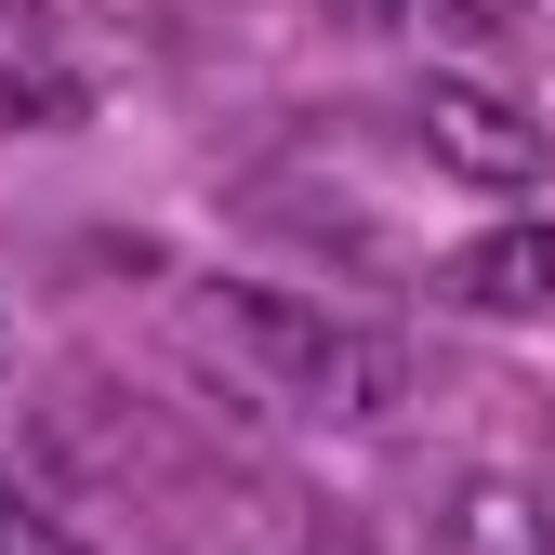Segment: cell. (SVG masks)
Instances as JSON below:
<instances>
[{"label":"cell","instance_id":"obj_1","mask_svg":"<svg viewBox=\"0 0 555 555\" xmlns=\"http://www.w3.org/2000/svg\"><path fill=\"white\" fill-rule=\"evenodd\" d=\"M185 331L212 344V358L278 397V410H305V424H384V410L410 397V344L371 331V318H344L318 292H264V278H198L185 292Z\"/></svg>","mask_w":555,"mask_h":555},{"label":"cell","instance_id":"obj_2","mask_svg":"<svg viewBox=\"0 0 555 555\" xmlns=\"http://www.w3.org/2000/svg\"><path fill=\"white\" fill-rule=\"evenodd\" d=\"M410 146H424L450 185H490V198H529L555 172V132L516 93H490V80H424L410 93Z\"/></svg>","mask_w":555,"mask_h":555},{"label":"cell","instance_id":"obj_3","mask_svg":"<svg viewBox=\"0 0 555 555\" xmlns=\"http://www.w3.org/2000/svg\"><path fill=\"white\" fill-rule=\"evenodd\" d=\"M424 555H555V503L529 490V476H450V490L424 503Z\"/></svg>","mask_w":555,"mask_h":555},{"label":"cell","instance_id":"obj_4","mask_svg":"<svg viewBox=\"0 0 555 555\" xmlns=\"http://www.w3.org/2000/svg\"><path fill=\"white\" fill-rule=\"evenodd\" d=\"M437 292L476 305V318H542L555 305V225H490V238H463L437 264Z\"/></svg>","mask_w":555,"mask_h":555},{"label":"cell","instance_id":"obj_5","mask_svg":"<svg viewBox=\"0 0 555 555\" xmlns=\"http://www.w3.org/2000/svg\"><path fill=\"white\" fill-rule=\"evenodd\" d=\"M238 212H251V225H292V238H318L331 264H358V278L397 251L371 212H344V198H318V185H238Z\"/></svg>","mask_w":555,"mask_h":555},{"label":"cell","instance_id":"obj_6","mask_svg":"<svg viewBox=\"0 0 555 555\" xmlns=\"http://www.w3.org/2000/svg\"><path fill=\"white\" fill-rule=\"evenodd\" d=\"M437 27H450V40H516L529 14H516V0H437Z\"/></svg>","mask_w":555,"mask_h":555},{"label":"cell","instance_id":"obj_7","mask_svg":"<svg viewBox=\"0 0 555 555\" xmlns=\"http://www.w3.org/2000/svg\"><path fill=\"white\" fill-rule=\"evenodd\" d=\"M318 14H331V27H358V40H384V27H397V0H318Z\"/></svg>","mask_w":555,"mask_h":555},{"label":"cell","instance_id":"obj_8","mask_svg":"<svg viewBox=\"0 0 555 555\" xmlns=\"http://www.w3.org/2000/svg\"><path fill=\"white\" fill-rule=\"evenodd\" d=\"M318 555H358V529H331V516H318Z\"/></svg>","mask_w":555,"mask_h":555},{"label":"cell","instance_id":"obj_9","mask_svg":"<svg viewBox=\"0 0 555 555\" xmlns=\"http://www.w3.org/2000/svg\"><path fill=\"white\" fill-rule=\"evenodd\" d=\"M0 555H27V529H14V516H0Z\"/></svg>","mask_w":555,"mask_h":555}]
</instances>
